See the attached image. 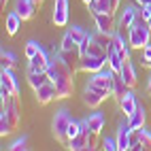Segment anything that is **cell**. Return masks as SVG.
<instances>
[{
    "instance_id": "6da1fadb",
    "label": "cell",
    "mask_w": 151,
    "mask_h": 151,
    "mask_svg": "<svg viewBox=\"0 0 151 151\" xmlns=\"http://www.w3.org/2000/svg\"><path fill=\"white\" fill-rule=\"evenodd\" d=\"M75 73L77 70H73L60 55L51 58V64H49L47 75L58 87V98L73 96V92H75Z\"/></svg>"
},
{
    "instance_id": "7a4b0ae2",
    "label": "cell",
    "mask_w": 151,
    "mask_h": 151,
    "mask_svg": "<svg viewBox=\"0 0 151 151\" xmlns=\"http://www.w3.org/2000/svg\"><path fill=\"white\" fill-rule=\"evenodd\" d=\"M149 36H151V28L149 24L145 22L143 17H136V22L132 24V28L128 30V38H130V45H132V49H145L149 45Z\"/></svg>"
},
{
    "instance_id": "3957f363",
    "label": "cell",
    "mask_w": 151,
    "mask_h": 151,
    "mask_svg": "<svg viewBox=\"0 0 151 151\" xmlns=\"http://www.w3.org/2000/svg\"><path fill=\"white\" fill-rule=\"evenodd\" d=\"M70 124H73V117H70V113L66 109H60L55 117H53V136L60 140V143H68V128Z\"/></svg>"
},
{
    "instance_id": "277c9868",
    "label": "cell",
    "mask_w": 151,
    "mask_h": 151,
    "mask_svg": "<svg viewBox=\"0 0 151 151\" xmlns=\"http://www.w3.org/2000/svg\"><path fill=\"white\" fill-rule=\"evenodd\" d=\"M113 77H115V73H113L111 66L106 64L102 70L89 75V83H87V85H92V87H96V89H102V92H106V94L111 96V92H113Z\"/></svg>"
},
{
    "instance_id": "5b68a950",
    "label": "cell",
    "mask_w": 151,
    "mask_h": 151,
    "mask_svg": "<svg viewBox=\"0 0 151 151\" xmlns=\"http://www.w3.org/2000/svg\"><path fill=\"white\" fill-rule=\"evenodd\" d=\"M106 64H109V60H104V58L83 55L81 62H79V70H81V73H87V75H94V73H98V70H102Z\"/></svg>"
},
{
    "instance_id": "8992f818",
    "label": "cell",
    "mask_w": 151,
    "mask_h": 151,
    "mask_svg": "<svg viewBox=\"0 0 151 151\" xmlns=\"http://www.w3.org/2000/svg\"><path fill=\"white\" fill-rule=\"evenodd\" d=\"M34 96L38 100V104H49L51 100H58V87H55V83L51 79H49V81L43 83L38 89H34Z\"/></svg>"
},
{
    "instance_id": "52a82bcc",
    "label": "cell",
    "mask_w": 151,
    "mask_h": 151,
    "mask_svg": "<svg viewBox=\"0 0 151 151\" xmlns=\"http://www.w3.org/2000/svg\"><path fill=\"white\" fill-rule=\"evenodd\" d=\"M106 92H102V89H96V87H92V85H87L85 89H83V102L89 106V109H98L100 104L106 100Z\"/></svg>"
},
{
    "instance_id": "ba28073f",
    "label": "cell",
    "mask_w": 151,
    "mask_h": 151,
    "mask_svg": "<svg viewBox=\"0 0 151 151\" xmlns=\"http://www.w3.org/2000/svg\"><path fill=\"white\" fill-rule=\"evenodd\" d=\"M49 64H51V58H49L43 49H41L34 58L28 60V73H47Z\"/></svg>"
},
{
    "instance_id": "9c48e42d",
    "label": "cell",
    "mask_w": 151,
    "mask_h": 151,
    "mask_svg": "<svg viewBox=\"0 0 151 151\" xmlns=\"http://www.w3.org/2000/svg\"><path fill=\"white\" fill-rule=\"evenodd\" d=\"M53 24L58 28H64L68 24V0H55V6H53Z\"/></svg>"
},
{
    "instance_id": "30bf717a",
    "label": "cell",
    "mask_w": 151,
    "mask_h": 151,
    "mask_svg": "<svg viewBox=\"0 0 151 151\" xmlns=\"http://www.w3.org/2000/svg\"><path fill=\"white\" fill-rule=\"evenodd\" d=\"M58 55L62 58L73 70H79V62H81V58H83V53H81L79 47H75V49H60Z\"/></svg>"
},
{
    "instance_id": "8fae6325",
    "label": "cell",
    "mask_w": 151,
    "mask_h": 151,
    "mask_svg": "<svg viewBox=\"0 0 151 151\" xmlns=\"http://www.w3.org/2000/svg\"><path fill=\"white\" fill-rule=\"evenodd\" d=\"M36 9H38V4L34 0H15V11L22 15L24 22L26 19H32L36 15Z\"/></svg>"
},
{
    "instance_id": "7c38bea8",
    "label": "cell",
    "mask_w": 151,
    "mask_h": 151,
    "mask_svg": "<svg viewBox=\"0 0 151 151\" xmlns=\"http://www.w3.org/2000/svg\"><path fill=\"white\" fill-rule=\"evenodd\" d=\"M94 15V22H96V28L100 32H115V19H113V13H92Z\"/></svg>"
},
{
    "instance_id": "4fadbf2b",
    "label": "cell",
    "mask_w": 151,
    "mask_h": 151,
    "mask_svg": "<svg viewBox=\"0 0 151 151\" xmlns=\"http://www.w3.org/2000/svg\"><path fill=\"white\" fill-rule=\"evenodd\" d=\"M130 136H132V128H130V124L122 122L117 128V145H119V151H126L130 149Z\"/></svg>"
},
{
    "instance_id": "5bb4252c",
    "label": "cell",
    "mask_w": 151,
    "mask_h": 151,
    "mask_svg": "<svg viewBox=\"0 0 151 151\" xmlns=\"http://www.w3.org/2000/svg\"><path fill=\"white\" fill-rule=\"evenodd\" d=\"M119 75H122V79L126 81V85L128 87H134L136 85V68H134V64L130 62V60H126L124 62V66H122V70H119Z\"/></svg>"
},
{
    "instance_id": "9a60e30c",
    "label": "cell",
    "mask_w": 151,
    "mask_h": 151,
    "mask_svg": "<svg viewBox=\"0 0 151 151\" xmlns=\"http://www.w3.org/2000/svg\"><path fill=\"white\" fill-rule=\"evenodd\" d=\"M0 85H2V87H6L11 94L19 96V87H17V81H15L13 68H9V70H2V75H0Z\"/></svg>"
},
{
    "instance_id": "2e32d148",
    "label": "cell",
    "mask_w": 151,
    "mask_h": 151,
    "mask_svg": "<svg viewBox=\"0 0 151 151\" xmlns=\"http://www.w3.org/2000/svg\"><path fill=\"white\" fill-rule=\"evenodd\" d=\"M83 55H96V58H104V60H109V51H106V49L100 45V43L94 41L92 34L87 36V49H85Z\"/></svg>"
},
{
    "instance_id": "e0dca14e",
    "label": "cell",
    "mask_w": 151,
    "mask_h": 151,
    "mask_svg": "<svg viewBox=\"0 0 151 151\" xmlns=\"http://www.w3.org/2000/svg\"><path fill=\"white\" fill-rule=\"evenodd\" d=\"M128 85H126V81L122 79V75L119 73H115V77H113V92H111V96H115V100L117 102H122L124 100V96L128 94Z\"/></svg>"
},
{
    "instance_id": "ac0fdd59",
    "label": "cell",
    "mask_w": 151,
    "mask_h": 151,
    "mask_svg": "<svg viewBox=\"0 0 151 151\" xmlns=\"http://www.w3.org/2000/svg\"><path fill=\"white\" fill-rule=\"evenodd\" d=\"M136 17H138L136 9H132V6L124 9V15H122V19H119V30H122V32H128V30L132 28V24L136 22Z\"/></svg>"
},
{
    "instance_id": "d6986e66",
    "label": "cell",
    "mask_w": 151,
    "mask_h": 151,
    "mask_svg": "<svg viewBox=\"0 0 151 151\" xmlns=\"http://www.w3.org/2000/svg\"><path fill=\"white\" fill-rule=\"evenodd\" d=\"M145 119H147V115H145V106L138 104L136 111L128 117V124H130V128H132V130H140V128H145Z\"/></svg>"
},
{
    "instance_id": "ffe728a7",
    "label": "cell",
    "mask_w": 151,
    "mask_h": 151,
    "mask_svg": "<svg viewBox=\"0 0 151 151\" xmlns=\"http://www.w3.org/2000/svg\"><path fill=\"white\" fill-rule=\"evenodd\" d=\"M119 106H122V113L126 115V117H130L136 111V106H138V100H136V96L132 94V92H128L126 96H124V100L119 102Z\"/></svg>"
},
{
    "instance_id": "44dd1931",
    "label": "cell",
    "mask_w": 151,
    "mask_h": 151,
    "mask_svg": "<svg viewBox=\"0 0 151 151\" xmlns=\"http://www.w3.org/2000/svg\"><path fill=\"white\" fill-rule=\"evenodd\" d=\"M85 126L92 130L94 134H100V132H102V128H104V115L102 113H92L85 119Z\"/></svg>"
},
{
    "instance_id": "7402d4cb",
    "label": "cell",
    "mask_w": 151,
    "mask_h": 151,
    "mask_svg": "<svg viewBox=\"0 0 151 151\" xmlns=\"http://www.w3.org/2000/svg\"><path fill=\"white\" fill-rule=\"evenodd\" d=\"M124 62H126V60L119 55V51L115 49V45H111L109 47V66H111V70H113V73H119L122 66H124Z\"/></svg>"
},
{
    "instance_id": "603a6c76",
    "label": "cell",
    "mask_w": 151,
    "mask_h": 151,
    "mask_svg": "<svg viewBox=\"0 0 151 151\" xmlns=\"http://www.w3.org/2000/svg\"><path fill=\"white\" fill-rule=\"evenodd\" d=\"M22 22H24L22 15H19L17 11H11V13L6 15V32L11 34V36H13V34H17V30L22 28Z\"/></svg>"
},
{
    "instance_id": "cb8c5ba5",
    "label": "cell",
    "mask_w": 151,
    "mask_h": 151,
    "mask_svg": "<svg viewBox=\"0 0 151 151\" xmlns=\"http://www.w3.org/2000/svg\"><path fill=\"white\" fill-rule=\"evenodd\" d=\"M47 81H49V75L47 73H28V83H30L32 89H38Z\"/></svg>"
},
{
    "instance_id": "d4e9b609",
    "label": "cell",
    "mask_w": 151,
    "mask_h": 151,
    "mask_svg": "<svg viewBox=\"0 0 151 151\" xmlns=\"http://www.w3.org/2000/svg\"><path fill=\"white\" fill-rule=\"evenodd\" d=\"M89 9H92V13H113L111 0H94V4Z\"/></svg>"
},
{
    "instance_id": "484cf974",
    "label": "cell",
    "mask_w": 151,
    "mask_h": 151,
    "mask_svg": "<svg viewBox=\"0 0 151 151\" xmlns=\"http://www.w3.org/2000/svg\"><path fill=\"white\" fill-rule=\"evenodd\" d=\"M68 34L73 36V41H75V43H79V45H81V43L85 41V38L89 36V34L85 32L83 28H77V26H73V28H68Z\"/></svg>"
},
{
    "instance_id": "4316f807",
    "label": "cell",
    "mask_w": 151,
    "mask_h": 151,
    "mask_svg": "<svg viewBox=\"0 0 151 151\" xmlns=\"http://www.w3.org/2000/svg\"><path fill=\"white\" fill-rule=\"evenodd\" d=\"M11 132H13V126H11V122H9L6 113L2 111V113H0V136H9Z\"/></svg>"
},
{
    "instance_id": "83f0119b",
    "label": "cell",
    "mask_w": 151,
    "mask_h": 151,
    "mask_svg": "<svg viewBox=\"0 0 151 151\" xmlns=\"http://www.w3.org/2000/svg\"><path fill=\"white\" fill-rule=\"evenodd\" d=\"M0 64H2V70H9L15 66V55L9 53V51H2V55H0Z\"/></svg>"
},
{
    "instance_id": "f1b7e54d",
    "label": "cell",
    "mask_w": 151,
    "mask_h": 151,
    "mask_svg": "<svg viewBox=\"0 0 151 151\" xmlns=\"http://www.w3.org/2000/svg\"><path fill=\"white\" fill-rule=\"evenodd\" d=\"M38 51H41V45H38L36 41H28V43H26V58H28V60L34 58Z\"/></svg>"
},
{
    "instance_id": "f546056e",
    "label": "cell",
    "mask_w": 151,
    "mask_h": 151,
    "mask_svg": "<svg viewBox=\"0 0 151 151\" xmlns=\"http://www.w3.org/2000/svg\"><path fill=\"white\" fill-rule=\"evenodd\" d=\"M138 140L143 143L145 149H151V132H149V130L140 128V130H138Z\"/></svg>"
},
{
    "instance_id": "4dcf8cb0",
    "label": "cell",
    "mask_w": 151,
    "mask_h": 151,
    "mask_svg": "<svg viewBox=\"0 0 151 151\" xmlns=\"http://www.w3.org/2000/svg\"><path fill=\"white\" fill-rule=\"evenodd\" d=\"M81 132H83V124L73 122V124H70V128H68V140H70V138H75V136H79ZM66 145H68V143H66Z\"/></svg>"
},
{
    "instance_id": "1f68e13d",
    "label": "cell",
    "mask_w": 151,
    "mask_h": 151,
    "mask_svg": "<svg viewBox=\"0 0 151 151\" xmlns=\"http://www.w3.org/2000/svg\"><path fill=\"white\" fill-rule=\"evenodd\" d=\"M102 149H106V151H117V149H119L117 138H104V140H102Z\"/></svg>"
},
{
    "instance_id": "d6a6232c",
    "label": "cell",
    "mask_w": 151,
    "mask_h": 151,
    "mask_svg": "<svg viewBox=\"0 0 151 151\" xmlns=\"http://www.w3.org/2000/svg\"><path fill=\"white\" fill-rule=\"evenodd\" d=\"M26 143H28L26 136H22L19 140H15V143H13L11 147H9V149H11V151H24V149H26Z\"/></svg>"
},
{
    "instance_id": "836d02e7",
    "label": "cell",
    "mask_w": 151,
    "mask_h": 151,
    "mask_svg": "<svg viewBox=\"0 0 151 151\" xmlns=\"http://www.w3.org/2000/svg\"><path fill=\"white\" fill-rule=\"evenodd\" d=\"M140 17H143L145 22L151 19V4H143V6H140Z\"/></svg>"
},
{
    "instance_id": "e575fe53",
    "label": "cell",
    "mask_w": 151,
    "mask_h": 151,
    "mask_svg": "<svg viewBox=\"0 0 151 151\" xmlns=\"http://www.w3.org/2000/svg\"><path fill=\"white\" fill-rule=\"evenodd\" d=\"M149 60H151V45H147V47L143 49V64L149 62Z\"/></svg>"
},
{
    "instance_id": "d590c367",
    "label": "cell",
    "mask_w": 151,
    "mask_h": 151,
    "mask_svg": "<svg viewBox=\"0 0 151 151\" xmlns=\"http://www.w3.org/2000/svg\"><path fill=\"white\" fill-rule=\"evenodd\" d=\"M119 2H122V0H111V9H113V13L119 9Z\"/></svg>"
},
{
    "instance_id": "8d00e7d4",
    "label": "cell",
    "mask_w": 151,
    "mask_h": 151,
    "mask_svg": "<svg viewBox=\"0 0 151 151\" xmlns=\"http://www.w3.org/2000/svg\"><path fill=\"white\" fill-rule=\"evenodd\" d=\"M134 2H136V4H140V6H143V4H151V0H134Z\"/></svg>"
},
{
    "instance_id": "74e56055",
    "label": "cell",
    "mask_w": 151,
    "mask_h": 151,
    "mask_svg": "<svg viewBox=\"0 0 151 151\" xmlns=\"http://www.w3.org/2000/svg\"><path fill=\"white\" fill-rule=\"evenodd\" d=\"M83 2H85L87 6H92V4H94V0H83Z\"/></svg>"
},
{
    "instance_id": "f35d334b",
    "label": "cell",
    "mask_w": 151,
    "mask_h": 151,
    "mask_svg": "<svg viewBox=\"0 0 151 151\" xmlns=\"http://www.w3.org/2000/svg\"><path fill=\"white\" fill-rule=\"evenodd\" d=\"M6 2H9V0H0V6L4 9V6H6Z\"/></svg>"
},
{
    "instance_id": "ab89813d",
    "label": "cell",
    "mask_w": 151,
    "mask_h": 151,
    "mask_svg": "<svg viewBox=\"0 0 151 151\" xmlns=\"http://www.w3.org/2000/svg\"><path fill=\"white\" fill-rule=\"evenodd\" d=\"M147 89H149V94H151V77H149V83H147Z\"/></svg>"
},
{
    "instance_id": "60d3db41",
    "label": "cell",
    "mask_w": 151,
    "mask_h": 151,
    "mask_svg": "<svg viewBox=\"0 0 151 151\" xmlns=\"http://www.w3.org/2000/svg\"><path fill=\"white\" fill-rule=\"evenodd\" d=\"M34 2H36V4H38V6H41V4H43V2H45V0H34Z\"/></svg>"
},
{
    "instance_id": "b9f144b4",
    "label": "cell",
    "mask_w": 151,
    "mask_h": 151,
    "mask_svg": "<svg viewBox=\"0 0 151 151\" xmlns=\"http://www.w3.org/2000/svg\"><path fill=\"white\" fill-rule=\"evenodd\" d=\"M145 66H147V68L151 70V60H149V62H145Z\"/></svg>"
},
{
    "instance_id": "7bdbcfd3",
    "label": "cell",
    "mask_w": 151,
    "mask_h": 151,
    "mask_svg": "<svg viewBox=\"0 0 151 151\" xmlns=\"http://www.w3.org/2000/svg\"><path fill=\"white\" fill-rule=\"evenodd\" d=\"M147 24H149V28H151V19H149V22H147Z\"/></svg>"
}]
</instances>
